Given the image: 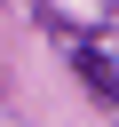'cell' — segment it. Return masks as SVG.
Returning a JSON list of instances; mask_svg holds the SVG:
<instances>
[{
    "label": "cell",
    "instance_id": "obj_1",
    "mask_svg": "<svg viewBox=\"0 0 119 127\" xmlns=\"http://www.w3.org/2000/svg\"><path fill=\"white\" fill-rule=\"evenodd\" d=\"M111 95H119V71H111Z\"/></svg>",
    "mask_w": 119,
    "mask_h": 127
}]
</instances>
